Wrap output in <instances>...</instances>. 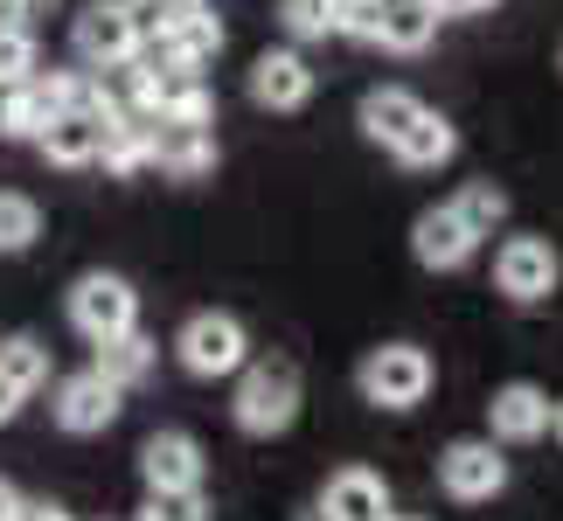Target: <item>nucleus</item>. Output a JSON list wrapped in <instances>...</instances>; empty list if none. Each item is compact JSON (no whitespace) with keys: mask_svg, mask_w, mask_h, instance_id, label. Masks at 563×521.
I'll use <instances>...</instances> for the list:
<instances>
[{"mask_svg":"<svg viewBox=\"0 0 563 521\" xmlns=\"http://www.w3.org/2000/svg\"><path fill=\"white\" fill-rule=\"evenodd\" d=\"M236 424L251 431V439H272V431H286L299 418V368L292 362H251L244 383H236Z\"/></svg>","mask_w":563,"mask_h":521,"instance_id":"obj_1","label":"nucleus"},{"mask_svg":"<svg viewBox=\"0 0 563 521\" xmlns=\"http://www.w3.org/2000/svg\"><path fill=\"white\" fill-rule=\"evenodd\" d=\"M133 320H140V299H133V286H125V278L91 271V278H77V286H70V328H77L84 341L125 334Z\"/></svg>","mask_w":563,"mask_h":521,"instance_id":"obj_2","label":"nucleus"},{"mask_svg":"<svg viewBox=\"0 0 563 521\" xmlns=\"http://www.w3.org/2000/svg\"><path fill=\"white\" fill-rule=\"evenodd\" d=\"M424 389H431V362H424V347H376L369 362H362V397L383 403V410H410V403H424Z\"/></svg>","mask_w":563,"mask_h":521,"instance_id":"obj_3","label":"nucleus"},{"mask_svg":"<svg viewBox=\"0 0 563 521\" xmlns=\"http://www.w3.org/2000/svg\"><path fill=\"white\" fill-rule=\"evenodd\" d=\"M244 355H251V341L230 313H195L181 328V368L188 376H236Z\"/></svg>","mask_w":563,"mask_h":521,"instance_id":"obj_4","label":"nucleus"},{"mask_svg":"<svg viewBox=\"0 0 563 521\" xmlns=\"http://www.w3.org/2000/svg\"><path fill=\"white\" fill-rule=\"evenodd\" d=\"M70 42H77V56L91 63V70H125V63L140 56V35H133V21H125L119 0H91V8L77 14Z\"/></svg>","mask_w":563,"mask_h":521,"instance_id":"obj_5","label":"nucleus"},{"mask_svg":"<svg viewBox=\"0 0 563 521\" xmlns=\"http://www.w3.org/2000/svg\"><path fill=\"white\" fill-rule=\"evenodd\" d=\"M439 487L452 501H494V494L508 487V459L494 452V439H460V445H445V459H439Z\"/></svg>","mask_w":563,"mask_h":521,"instance_id":"obj_6","label":"nucleus"},{"mask_svg":"<svg viewBox=\"0 0 563 521\" xmlns=\"http://www.w3.org/2000/svg\"><path fill=\"white\" fill-rule=\"evenodd\" d=\"M146 160L167 167V174H181V181H195V174H209V167H216V140H209V125H188V119H161V112H146Z\"/></svg>","mask_w":563,"mask_h":521,"instance_id":"obj_7","label":"nucleus"},{"mask_svg":"<svg viewBox=\"0 0 563 521\" xmlns=\"http://www.w3.org/2000/svg\"><path fill=\"white\" fill-rule=\"evenodd\" d=\"M494 278H501L508 299H522V307H536V299L556 292V251L543 244V236H515V244L494 257Z\"/></svg>","mask_w":563,"mask_h":521,"instance_id":"obj_8","label":"nucleus"},{"mask_svg":"<svg viewBox=\"0 0 563 521\" xmlns=\"http://www.w3.org/2000/svg\"><path fill=\"white\" fill-rule=\"evenodd\" d=\"M251 98L265 104V112H299V104L313 98V70L299 49H265L251 63Z\"/></svg>","mask_w":563,"mask_h":521,"instance_id":"obj_9","label":"nucleus"},{"mask_svg":"<svg viewBox=\"0 0 563 521\" xmlns=\"http://www.w3.org/2000/svg\"><path fill=\"white\" fill-rule=\"evenodd\" d=\"M119 418V383H104L98 368H84V376H70L56 389V424L77 431V439H91V431H104Z\"/></svg>","mask_w":563,"mask_h":521,"instance_id":"obj_10","label":"nucleus"},{"mask_svg":"<svg viewBox=\"0 0 563 521\" xmlns=\"http://www.w3.org/2000/svg\"><path fill=\"white\" fill-rule=\"evenodd\" d=\"M473 244H481V236L460 223V209H431V215H418V230H410V251H418V265H431V271H460L473 257Z\"/></svg>","mask_w":563,"mask_h":521,"instance_id":"obj_11","label":"nucleus"},{"mask_svg":"<svg viewBox=\"0 0 563 521\" xmlns=\"http://www.w3.org/2000/svg\"><path fill=\"white\" fill-rule=\"evenodd\" d=\"M487 418H494V439L529 445V439H543V431H550V397L536 383H508V389H494Z\"/></svg>","mask_w":563,"mask_h":521,"instance_id":"obj_12","label":"nucleus"},{"mask_svg":"<svg viewBox=\"0 0 563 521\" xmlns=\"http://www.w3.org/2000/svg\"><path fill=\"white\" fill-rule=\"evenodd\" d=\"M140 473L146 487H202V445L188 431H154L140 452Z\"/></svg>","mask_w":563,"mask_h":521,"instance_id":"obj_13","label":"nucleus"},{"mask_svg":"<svg viewBox=\"0 0 563 521\" xmlns=\"http://www.w3.org/2000/svg\"><path fill=\"white\" fill-rule=\"evenodd\" d=\"M320 514H328V521H389V494H383L376 473L349 466V473H334V480H328Z\"/></svg>","mask_w":563,"mask_h":521,"instance_id":"obj_14","label":"nucleus"},{"mask_svg":"<svg viewBox=\"0 0 563 521\" xmlns=\"http://www.w3.org/2000/svg\"><path fill=\"white\" fill-rule=\"evenodd\" d=\"M383 8V29L376 42L383 49H397V56H418L431 35H439V0H376Z\"/></svg>","mask_w":563,"mask_h":521,"instance_id":"obj_15","label":"nucleus"},{"mask_svg":"<svg viewBox=\"0 0 563 521\" xmlns=\"http://www.w3.org/2000/svg\"><path fill=\"white\" fill-rule=\"evenodd\" d=\"M98 119H104V112H56V119L35 133V146H42L56 167H91V160H98Z\"/></svg>","mask_w":563,"mask_h":521,"instance_id":"obj_16","label":"nucleus"},{"mask_svg":"<svg viewBox=\"0 0 563 521\" xmlns=\"http://www.w3.org/2000/svg\"><path fill=\"white\" fill-rule=\"evenodd\" d=\"M98 160L112 167V174H133V167H146V112H104L98 119Z\"/></svg>","mask_w":563,"mask_h":521,"instance_id":"obj_17","label":"nucleus"},{"mask_svg":"<svg viewBox=\"0 0 563 521\" xmlns=\"http://www.w3.org/2000/svg\"><path fill=\"white\" fill-rule=\"evenodd\" d=\"M98 376L104 383H119V389H133V383H146L154 376V341H146L140 328H125V334H104L98 341Z\"/></svg>","mask_w":563,"mask_h":521,"instance_id":"obj_18","label":"nucleus"},{"mask_svg":"<svg viewBox=\"0 0 563 521\" xmlns=\"http://www.w3.org/2000/svg\"><path fill=\"white\" fill-rule=\"evenodd\" d=\"M389 154H397L404 167H445L452 154H460V133H452L439 112H418V119L404 125V140L389 146Z\"/></svg>","mask_w":563,"mask_h":521,"instance_id":"obj_19","label":"nucleus"},{"mask_svg":"<svg viewBox=\"0 0 563 521\" xmlns=\"http://www.w3.org/2000/svg\"><path fill=\"white\" fill-rule=\"evenodd\" d=\"M418 112H424V104L410 98V91H369V98H362V133H369L376 146H397L404 125L418 119Z\"/></svg>","mask_w":563,"mask_h":521,"instance_id":"obj_20","label":"nucleus"},{"mask_svg":"<svg viewBox=\"0 0 563 521\" xmlns=\"http://www.w3.org/2000/svg\"><path fill=\"white\" fill-rule=\"evenodd\" d=\"M0 376H8L21 397H35V389L49 383V347L29 341V334H8V341H0Z\"/></svg>","mask_w":563,"mask_h":521,"instance_id":"obj_21","label":"nucleus"},{"mask_svg":"<svg viewBox=\"0 0 563 521\" xmlns=\"http://www.w3.org/2000/svg\"><path fill=\"white\" fill-rule=\"evenodd\" d=\"M49 119H56V98H49V84H35V77L8 84V133H14V140H35Z\"/></svg>","mask_w":563,"mask_h":521,"instance_id":"obj_22","label":"nucleus"},{"mask_svg":"<svg viewBox=\"0 0 563 521\" xmlns=\"http://www.w3.org/2000/svg\"><path fill=\"white\" fill-rule=\"evenodd\" d=\"M452 209H460V223H466L473 236H487V230H494V223L508 215V195L494 188V181H473V188H466V195H460Z\"/></svg>","mask_w":563,"mask_h":521,"instance_id":"obj_23","label":"nucleus"},{"mask_svg":"<svg viewBox=\"0 0 563 521\" xmlns=\"http://www.w3.org/2000/svg\"><path fill=\"white\" fill-rule=\"evenodd\" d=\"M42 230V209L29 195H0V251H29Z\"/></svg>","mask_w":563,"mask_h":521,"instance_id":"obj_24","label":"nucleus"},{"mask_svg":"<svg viewBox=\"0 0 563 521\" xmlns=\"http://www.w3.org/2000/svg\"><path fill=\"white\" fill-rule=\"evenodd\" d=\"M119 8H125V21H133V35H140V42H154V35L175 29V21L195 8V0H119Z\"/></svg>","mask_w":563,"mask_h":521,"instance_id":"obj_25","label":"nucleus"},{"mask_svg":"<svg viewBox=\"0 0 563 521\" xmlns=\"http://www.w3.org/2000/svg\"><path fill=\"white\" fill-rule=\"evenodd\" d=\"M21 77H35V35L21 21H8L0 29V84H21Z\"/></svg>","mask_w":563,"mask_h":521,"instance_id":"obj_26","label":"nucleus"},{"mask_svg":"<svg viewBox=\"0 0 563 521\" xmlns=\"http://www.w3.org/2000/svg\"><path fill=\"white\" fill-rule=\"evenodd\" d=\"M334 14H341V0H286V29H292L299 42L334 35Z\"/></svg>","mask_w":563,"mask_h":521,"instance_id":"obj_27","label":"nucleus"},{"mask_svg":"<svg viewBox=\"0 0 563 521\" xmlns=\"http://www.w3.org/2000/svg\"><path fill=\"white\" fill-rule=\"evenodd\" d=\"M146 521H202V501H195V487H154Z\"/></svg>","mask_w":563,"mask_h":521,"instance_id":"obj_28","label":"nucleus"},{"mask_svg":"<svg viewBox=\"0 0 563 521\" xmlns=\"http://www.w3.org/2000/svg\"><path fill=\"white\" fill-rule=\"evenodd\" d=\"M14 521H70V514H63L56 501H21V514Z\"/></svg>","mask_w":563,"mask_h":521,"instance_id":"obj_29","label":"nucleus"},{"mask_svg":"<svg viewBox=\"0 0 563 521\" xmlns=\"http://www.w3.org/2000/svg\"><path fill=\"white\" fill-rule=\"evenodd\" d=\"M14 410H21V389H14L8 376H0V424H8V418H14Z\"/></svg>","mask_w":563,"mask_h":521,"instance_id":"obj_30","label":"nucleus"},{"mask_svg":"<svg viewBox=\"0 0 563 521\" xmlns=\"http://www.w3.org/2000/svg\"><path fill=\"white\" fill-rule=\"evenodd\" d=\"M494 0H439V14H487Z\"/></svg>","mask_w":563,"mask_h":521,"instance_id":"obj_31","label":"nucleus"},{"mask_svg":"<svg viewBox=\"0 0 563 521\" xmlns=\"http://www.w3.org/2000/svg\"><path fill=\"white\" fill-rule=\"evenodd\" d=\"M14 514H21V494H14L8 480H0V521H14Z\"/></svg>","mask_w":563,"mask_h":521,"instance_id":"obj_32","label":"nucleus"},{"mask_svg":"<svg viewBox=\"0 0 563 521\" xmlns=\"http://www.w3.org/2000/svg\"><path fill=\"white\" fill-rule=\"evenodd\" d=\"M56 0H14V14H49Z\"/></svg>","mask_w":563,"mask_h":521,"instance_id":"obj_33","label":"nucleus"},{"mask_svg":"<svg viewBox=\"0 0 563 521\" xmlns=\"http://www.w3.org/2000/svg\"><path fill=\"white\" fill-rule=\"evenodd\" d=\"M550 431H556V439H563V403H550Z\"/></svg>","mask_w":563,"mask_h":521,"instance_id":"obj_34","label":"nucleus"},{"mask_svg":"<svg viewBox=\"0 0 563 521\" xmlns=\"http://www.w3.org/2000/svg\"><path fill=\"white\" fill-rule=\"evenodd\" d=\"M8 21H21V14H14V0H0V29H8Z\"/></svg>","mask_w":563,"mask_h":521,"instance_id":"obj_35","label":"nucleus"},{"mask_svg":"<svg viewBox=\"0 0 563 521\" xmlns=\"http://www.w3.org/2000/svg\"><path fill=\"white\" fill-rule=\"evenodd\" d=\"M0 133H8V84H0Z\"/></svg>","mask_w":563,"mask_h":521,"instance_id":"obj_36","label":"nucleus"},{"mask_svg":"<svg viewBox=\"0 0 563 521\" xmlns=\"http://www.w3.org/2000/svg\"><path fill=\"white\" fill-rule=\"evenodd\" d=\"M313 521H328V514H313Z\"/></svg>","mask_w":563,"mask_h":521,"instance_id":"obj_37","label":"nucleus"}]
</instances>
